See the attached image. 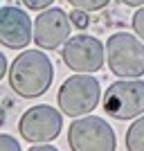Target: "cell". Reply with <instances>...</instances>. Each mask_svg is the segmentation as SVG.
Wrapping results in <instances>:
<instances>
[{"instance_id": "cell-1", "label": "cell", "mask_w": 144, "mask_h": 151, "mask_svg": "<svg viewBox=\"0 0 144 151\" xmlns=\"http://www.w3.org/2000/svg\"><path fill=\"white\" fill-rule=\"evenodd\" d=\"M7 75H9V86L18 97L34 99L47 93V88L52 86L54 68L41 50H25L14 59Z\"/></svg>"}, {"instance_id": "cell-2", "label": "cell", "mask_w": 144, "mask_h": 151, "mask_svg": "<svg viewBox=\"0 0 144 151\" xmlns=\"http://www.w3.org/2000/svg\"><path fill=\"white\" fill-rule=\"evenodd\" d=\"M104 54L113 75L124 79H138L144 75V43L128 32H115L108 38Z\"/></svg>"}, {"instance_id": "cell-3", "label": "cell", "mask_w": 144, "mask_h": 151, "mask_svg": "<svg viewBox=\"0 0 144 151\" xmlns=\"http://www.w3.org/2000/svg\"><path fill=\"white\" fill-rule=\"evenodd\" d=\"M99 81L90 75H72L59 88V108L70 117L92 113L99 104Z\"/></svg>"}, {"instance_id": "cell-4", "label": "cell", "mask_w": 144, "mask_h": 151, "mask_svg": "<svg viewBox=\"0 0 144 151\" xmlns=\"http://www.w3.org/2000/svg\"><path fill=\"white\" fill-rule=\"evenodd\" d=\"M68 145L72 151H115L117 140L108 122L97 115H88L70 124Z\"/></svg>"}, {"instance_id": "cell-5", "label": "cell", "mask_w": 144, "mask_h": 151, "mask_svg": "<svg viewBox=\"0 0 144 151\" xmlns=\"http://www.w3.org/2000/svg\"><path fill=\"white\" fill-rule=\"evenodd\" d=\"M104 111L115 120H133L144 113V81H115L104 93Z\"/></svg>"}, {"instance_id": "cell-6", "label": "cell", "mask_w": 144, "mask_h": 151, "mask_svg": "<svg viewBox=\"0 0 144 151\" xmlns=\"http://www.w3.org/2000/svg\"><path fill=\"white\" fill-rule=\"evenodd\" d=\"M61 57L70 70L81 72V75H90V72L101 70V65L106 61L101 41L95 36H88V34H77V36L68 38L63 43Z\"/></svg>"}, {"instance_id": "cell-7", "label": "cell", "mask_w": 144, "mask_h": 151, "mask_svg": "<svg viewBox=\"0 0 144 151\" xmlns=\"http://www.w3.org/2000/svg\"><path fill=\"white\" fill-rule=\"evenodd\" d=\"M61 126H63L61 111H57L54 106H47V104H38V106H32L29 111L23 113L18 122V131L23 140L38 145V142L57 140V135L61 133Z\"/></svg>"}, {"instance_id": "cell-8", "label": "cell", "mask_w": 144, "mask_h": 151, "mask_svg": "<svg viewBox=\"0 0 144 151\" xmlns=\"http://www.w3.org/2000/svg\"><path fill=\"white\" fill-rule=\"evenodd\" d=\"M32 38L36 41L41 50H57L70 38V18L61 7L45 9L36 16Z\"/></svg>"}, {"instance_id": "cell-9", "label": "cell", "mask_w": 144, "mask_h": 151, "mask_svg": "<svg viewBox=\"0 0 144 151\" xmlns=\"http://www.w3.org/2000/svg\"><path fill=\"white\" fill-rule=\"evenodd\" d=\"M32 41V20L18 7H0V45L23 50Z\"/></svg>"}, {"instance_id": "cell-10", "label": "cell", "mask_w": 144, "mask_h": 151, "mask_svg": "<svg viewBox=\"0 0 144 151\" xmlns=\"http://www.w3.org/2000/svg\"><path fill=\"white\" fill-rule=\"evenodd\" d=\"M126 151H144V115L126 131Z\"/></svg>"}, {"instance_id": "cell-11", "label": "cell", "mask_w": 144, "mask_h": 151, "mask_svg": "<svg viewBox=\"0 0 144 151\" xmlns=\"http://www.w3.org/2000/svg\"><path fill=\"white\" fill-rule=\"evenodd\" d=\"M68 2L81 12H97V9H104L110 0H68Z\"/></svg>"}, {"instance_id": "cell-12", "label": "cell", "mask_w": 144, "mask_h": 151, "mask_svg": "<svg viewBox=\"0 0 144 151\" xmlns=\"http://www.w3.org/2000/svg\"><path fill=\"white\" fill-rule=\"evenodd\" d=\"M133 32L138 34V38L144 43V7H140L138 12L133 14Z\"/></svg>"}, {"instance_id": "cell-13", "label": "cell", "mask_w": 144, "mask_h": 151, "mask_svg": "<svg viewBox=\"0 0 144 151\" xmlns=\"http://www.w3.org/2000/svg\"><path fill=\"white\" fill-rule=\"evenodd\" d=\"M68 18H70V25L79 27V29H86V27H88V14L81 12V9H75Z\"/></svg>"}, {"instance_id": "cell-14", "label": "cell", "mask_w": 144, "mask_h": 151, "mask_svg": "<svg viewBox=\"0 0 144 151\" xmlns=\"http://www.w3.org/2000/svg\"><path fill=\"white\" fill-rule=\"evenodd\" d=\"M0 151H23L18 145V140H14L11 135H0Z\"/></svg>"}, {"instance_id": "cell-15", "label": "cell", "mask_w": 144, "mask_h": 151, "mask_svg": "<svg viewBox=\"0 0 144 151\" xmlns=\"http://www.w3.org/2000/svg\"><path fill=\"white\" fill-rule=\"evenodd\" d=\"M54 0H23V5L27 7V9H34V12H38V9H45V7H50Z\"/></svg>"}, {"instance_id": "cell-16", "label": "cell", "mask_w": 144, "mask_h": 151, "mask_svg": "<svg viewBox=\"0 0 144 151\" xmlns=\"http://www.w3.org/2000/svg\"><path fill=\"white\" fill-rule=\"evenodd\" d=\"M29 151H59L57 147H52V145H34Z\"/></svg>"}, {"instance_id": "cell-17", "label": "cell", "mask_w": 144, "mask_h": 151, "mask_svg": "<svg viewBox=\"0 0 144 151\" xmlns=\"http://www.w3.org/2000/svg\"><path fill=\"white\" fill-rule=\"evenodd\" d=\"M7 59H5V54H2V52H0V79H2V77L7 75Z\"/></svg>"}, {"instance_id": "cell-18", "label": "cell", "mask_w": 144, "mask_h": 151, "mask_svg": "<svg viewBox=\"0 0 144 151\" xmlns=\"http://www.w3.org/2000/svg\"><path fill=\"white\" fill-rule=\"evenodd\" d=\"M122 2L128 7H144V0H122Z\"/></svg>"}]
</instances>
